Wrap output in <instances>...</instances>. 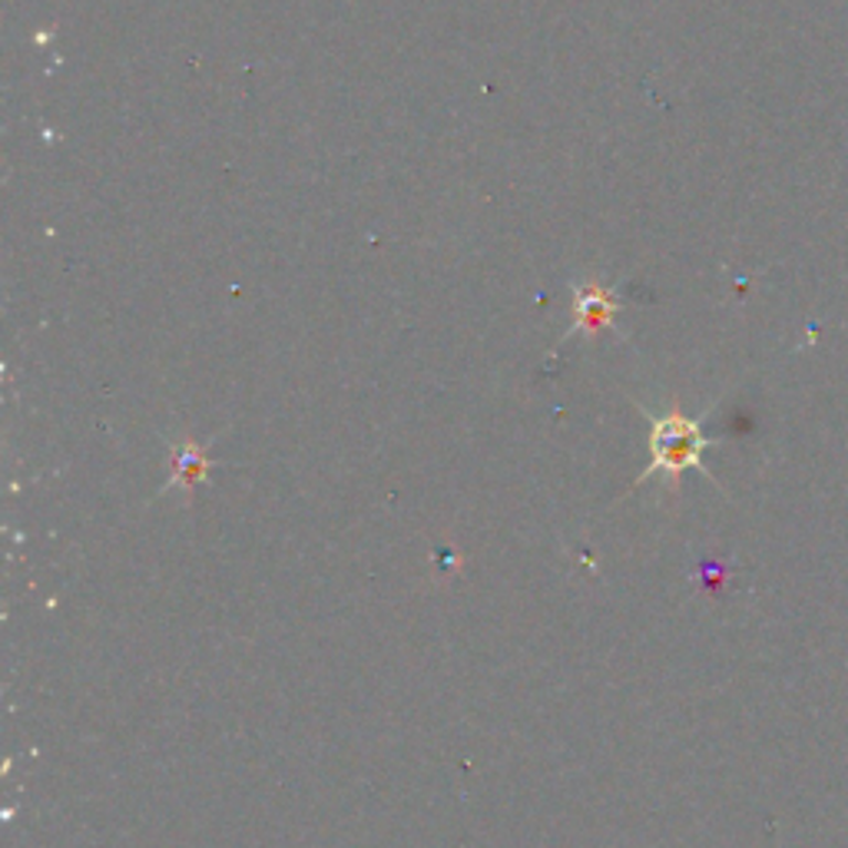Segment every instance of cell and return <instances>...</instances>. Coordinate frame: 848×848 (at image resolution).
Returning <instances> with one entry per match:
<instances>
[{
    "label": "cell",
    "mask_w": 848,
    "mask_h": 848,
    "mask_svg": "<svg viewBox=\"0 0 848 848\" xmlns=\"http://www.w3.org/2000/svg\"><path fill=\"white\" fill-rule=\"evenodd\" d=\"M712 441L702 434V424L682 411H666L659 417H653V431H649V464L639 474V480L653 477V474H666L672 484L679 480L682 470L699 467L702 470V451Z\"/></svg>",
    "instance_id": "6da1fadb"
},
{
    "label": "cell",
    "mask_w": 848,
    "mask_h": 848,
    "mask_svg": "<svg viewBox=\"0 0 848 848\" xmlns=\"http://www.w3.org/2000/svg\"><path fill=\"white\" fill-rule=\"evenodd\" d=\"M619 298L606 285H573V325L570 331L600 335L619 315Z\"/></svg>",
    "instance_id": "7a4b0ae2"
},
{
    "label": "cell",
    "mask_w": 848,
    "mask_h": 848,
    "mask_svg": "<svg viewBox=\"0 0 848 848\" xmlns=\"http://www.w3.org/2000/svg\"><path fill=\"white\" fill-rule=\"evenodd\" d=\"M172 477H169V484L166 487H192V484H199L205 474H209V457H205V451L199 447V444H192V441H186V444H179L176 451H172Z\"/></svg>",
    "instance_id": "3957f363"
}]
</instances>
